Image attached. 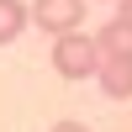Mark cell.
<instances>
[{
  "mask_svg": "<svg viewBox=\"0 0 132 132\" xmlns=\"http://www.w3.org/2000/svg\"><path fill=\"white\" fill-rule=\"evenodd\" d=\"M48 132H90L85 122H58V127H48Z\"/></svg>",
  "mask_w": 132,
  "mask_h": 132,
  "instance_id": "cell-6",
  "label": "cell"
},
{
  "mask_svg": "<svg viewBox=\"0 0 132 132\" xmlns=\"http://www.w3.org/2000/svg\"><path fill=\"white\" fill-rule=\"evenodd\" d=\"M53 69H58L63 79H95V69H101V42L85 37V32H63V37L53 42Z\"/></svg>",
  "mask_w": 132,
  "mask_h": 132,
  "instance_id": "cell-1",
  "label": "cell"
},
{
  "mask_svg": "<svg viewBox=\"0 0 132 132\" xmlns=\"http://www.w3.org/2000/svg\"><path fill=\"white\" fill-rule=\"evenodd\" d=\"M101 48H132V0H122V5H116V16L106 21L101 27Z\"/></svg>",
  "mask_w": 132,
  "mask_h": 132,
  "instance_id": "cell-4",
  "label": "cell"
},
{
  "mask_svg": "<svg viewBox=\"0 0 132 132\" xmlns=\"http://www.w3.org/2000/svg\"><path fill=\"white\" fill-rule=\"evenodd\" d=\"M85 5H90V0H37V5L27 11V21H37L42 32L63 37V32H79V21H85Z\"/></svg>",
  "mask_w": 132,
  "mask_h": 132,
  "instance_id": "cell-2",
  "label": "cell"
},
{
  "mask_svg": "<svg viewBox=\"0 0 132 132\" xmlns=\"http://www.w3.org/2000/svg\"><path fill=\"white\" fill-rule=\"evenodd\" d=\"M21 32H27V5L21 0H0V48L16 42Z\"/></svg>",
  "mask_w": 132,
  "mask_h": 132,
  "instance_id": "cell-5",
  "label": "cell"
},
{
  "mask_svg": "<svg viewBox=\"0 0 132 132\" xmlns=\"http://www.w3.org/2000/svg\"><path fill=\"white\" fill-rule=\"evenodd\" d=\"M95 79H101V90L111 101H132V48H101Z\"/></svg>",
  "mask_w": 132,
  "mask_h": 132,
  "instance_id": "cell-3",
  "label": "cell"
}]
</instances>
